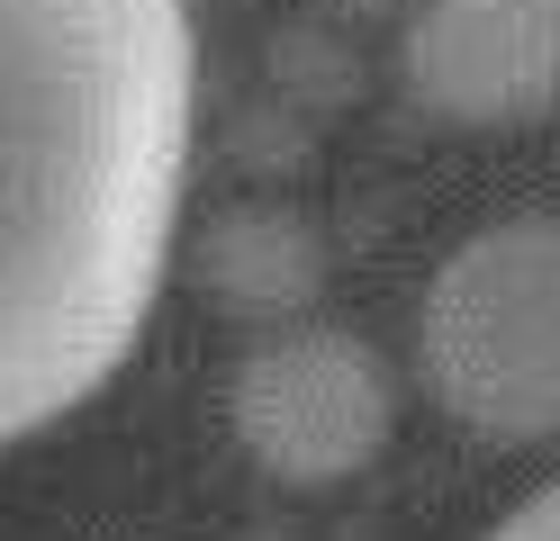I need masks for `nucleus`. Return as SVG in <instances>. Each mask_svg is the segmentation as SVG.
<instances>
[{
	"label": "nucleus",
	"instance_id": "f257e3e1",
	"mask_svg": "<svg viewBox=\"0 0 560 541\" xmlns=\"http://www.w3.org/2000/svg\"><path fill=\"white\" fill-rule=\"evenodd\" d=\"M190 0H0V451L109 388L172 271Z\"/></svg>",
	"mask_w": 560,
	"mask_h": 541
},
{
	"label": "nucleus",
	"instance_id": "423d86ee",
	"mask_svg": "<svg viewBox=\"0 0 560 541\" xmlns=\"http://www.w3.org/2000/svg\"><path fill=\"white\" fill-rule=\"evenodd\" d=\"M488 541H560V479H551L542 496H524V505H515V515L488 532Z\"/></svg>",
	"mask_w": 560,
	"mask_h": 541
},
{
	"label": "nucleus",
	"instance_id": "20e7f679",
	"mask_svg": "<svg viewBox=\"0 0 560 541\" xmlns=\"http://www.w3.org/2000/svg\"><path fill=\"white\" fill-rule=\"evenodd\" d=\"M407 91L452 127H524L560 108V0H416Z\"/></svg>",
	"mask_w": 560,
	"mask_h": 541
},
{
	"label": "nucleus",
	"instance_id": "7ed1b4c3",
	"mask_svg": "<svg viewBox=\"0 0 560 541\" xmlns=\"http://www.w3.org/2000/svg\"><path fill=\"white\" fill-rule=\"evenodd\" d=\"M226 424L244 460L280 487H343L353 469L389 451L398 388L389 361L343 325H290L235 361L226 379Z\"/></svg>",
	"mask_w": 560,
	"mask_h": 541
},
{
	"label": "nucleus",
	"instance_id": "39448f33",
	"mask_svg": "<svg viewBox=\"0 0 560 541\" xmlns=\"http://www.w3.org/2000/svg\"><path fill=\"white\" fill-rule=\"evenodd\" d=\"M317 280H326V252L290 208H226L199 244V289L226 316H290L317 298Z\"/></svg>",
	"mask_w": 560,
	"mask_h": 541
},
{
	"label": "nucleus",
	"instance_id": "f03ea898",
	"mask_svg": "<svg viewBox=\"0 0 560 541\" xmlns=\"http://www.w3.org/2000/svg\"><path fill=\"white\" fill-rule=\"evenodd\" d=\"M416 361L479 443H560V216L479 226L425 280Z\"/></svg>",
	"mask_w": 560,
	"mask_h": 541
}]
</instances>
